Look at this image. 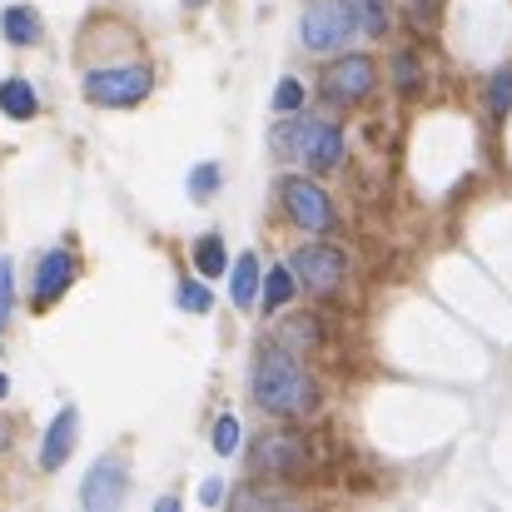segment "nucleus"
Masks as SVG:
<instances>
[{
    "label": "nucleus",
    "mask_w": 512,
    "mask_h": 512,
    "mask_svg": "<svg viewBox=\"0 0 512 512\" xmlns=\"http://www.w3.org/2000/svg\"><path fill=\"white\" fill-rule=\"evenodd\" d=\"M254 398L274 418H304V413H314L319 388H314V373L289 348H264L254 363Z\"/></svg>",
    "instance_id": "nucleus-1"
},
{
    "label": "nucleus",
    "mask_w": 512,
    "mask_h": 512,
    "mask_svg": "<svg viewBox=\"0 0 512 512\" xmlns=\"http://www.w3.org/2000/svg\"><path fill=\"white\" fill-rule=\"evenodd\" d=\"M150 90H155V75L145 65H100L85 75V100L100 110H130L150 100Z\"/></svg>",
    "instance_id": "nucleus-2"
},
{
    "label": "nucleus",
    "mask_w": 512,
    "mask_h": 512,
    "mask_svg": "<svg viewBox=\"0 0 512 512\" xmlns=\"http://www.w3.org/2000/svg\"><path fill=\"white\" fill-rule=\"evenodd\" d=\"M299 35H304V50L334 55V50H343V45L358 35V25H353V15H348L343 0H314V5H304Z\"/></svg>",
    "instance_id": "nucleus-3"
},
{
    "label": "nucleus",
    "mask_w": 512,
    "mask_h": 512,
    "mask_svg": "<svg viewBox=\"0 0 512 512\" xmlns=\"http://www.w3.org/2000/svg\"><path fill=\"white\" fill-rule=\"evenodd\" d=\"M279 204H284V214H289L304 234H329V229H334V204H329V194H324L314 179H304V174H284V179H279Z\"/></svg>",
    "instance_id": "nucleus-4"
},
{
    "label": "nucleus",
    "mask_w": 512,
    "mask_h": 512,
    "mask_svg": "<svg viewBox=\"0 0 512 512\" xmlns=\"http://www.w3.org/2000/svg\"><path fill=\"white\" fill-rule=\"evenodd\" d=\"M294 279L314 294V299H329V294H339L343 289V274H348V259H343L334 244H304L299 254H294Z\"/></svg>",
    "instance_id": "nucleus-5"
},
{
    "label": "nucleus",
    "mask_w": 512,
    "mask_h": 512,
    "mask_svg": "<svg viewBox=\"0 0 512 512\" xmlns=\"http://www.w3.org/2000/svg\"><path fill=\"white\" fill-rule=\"evenodd\" d=\"M373 85H378V65L368 55H339L324 70V80H319V90H324L329 105H358V100L373 95Z\"/></svg>",
    "instance_id": "nucleus-6"
},
{
    "label": "nucleus",
    "mask_w": 512,
    "mask_h": 512,
    "mask_svg": "<svg viewBox=\"0 0 512 512\" xmlns=\"http://www.w3.org/2000/svg\"><path fill=\"white\" fill-rule=\"evenodd\" d=\"M294 160H304L314 174H329L343 165V130L329 120H299L294 135Z\"/></svg>",
    "instance_id": "nucleus-7"
},
{
    "label": "nucleus",
    "mask_w": 512,
    "mask_h": 512,
    "mask_svg": "<svg viewBox=\"0 0 512 512\" xmlns=\"http://www.w3.org/2000/svg\"><path fill=\"white\" fill-rule=\"evenodd\" d=\"M249 468L259 478H299L304 473V443L294 433H264L249 453Z\"/></svg>",
    "instance_id": "nucleus-8"
},
{
    "label": "nucleus",
    "mask_w": 512,
    "mask_h": 512,
    "mask_svg": "<svg viewBox=\"0 0 512 512\" xmlns=\"http://www.w3.org/2000/svg\"><path fill=\"white\" fill-rule=\"evenodd\" d=\"M125 493H130V473H125L120 458H100L80 483V503L90 512H115L125 503Z\"/></svg>",
    "instance_id": "nucleus-9"
},
{
    "label": "nucleus",
    "mask_w": 512,
    "mask_h": 512,
    "mask_svg": "<svg viewBox=\"0 0 512 512\" xmlns=\"http://www.w3.org/2000/svg\"><path fill=\"white\" fill-rule=\"evenodd\" d=\"M70 284H75V254L70 249H45L40 264H35V279H30V299L35 304H55Z\"/></svg>",
    "instance_id": "nucleus-10"
},
{
    "label": "nucleus",
    "mask_w": 512,
    "mask_h": 512,
    "mask_svg": "<svg viewBox=\"0 0 512 512\" xmlns=\"http://www.w3.org/2000/svg\"><path fill=\"white\" fill-rule=\"evenodd\" d=\"M75 433H80V413H75V408H60L55 423L45 428V443H40V468H45V473H60V468H65V458H70V448H75Z\"/></svg>",
    "instance_id": "nucleus-11"
},
{
    "label": "nucleus",
    "mask_w": 512,
    "mask_h": 512,
    "mask_svg": "<svg viewBox=\"0 0 512 512\" xmlns=\"http://www.w3.org/2000/svg\"><path fill=\"white\" fill-rule=\"evenodd\" d=\"M0 110H5L10 120H35V115H40V95H35V85H30L25 75L0 80Z\"/></svg>",
    "instance_id": "nucleus-12"
},
{
    "label": "nucleus",
    "mask_w": 512,
    "mask_h": 512,
    "mask_svg": "<svg viewBox=\"0 0 512 512\" xmlns=\"http://www.w3.org/2000/svg\"><path fill=\"white\" fill-rule=\"evenodd\" d=\"M0 35H5L10 45H35V40H40V15H35V5H5V10H0Z\"/></svg>",
    "instance_id": "nucleus-13"
},
{
    "label": "nucleus",
    "mask_w": 512,
    "mask_h": 512,
    "mask_svg": "<svg viewBox=\"0 0 512 512\" xmlns=\"http://www.w3.org/2000/svg\"><path fill=\"white\" fill-rule=\"evenodd\" d=\"M229 294H234L239 309H254V299H259V259H254L249 249L234 259V284H229Z\"/></svg>",
    "instance_id": "nucleus-14"
},
{
    "label": "nucleus",
    "mask_w": 512,
    "mask_h": 512,
    "mask_svg": "<svg viewBox=\"0 0 512 512\" xmlns=\"http://www.w3.org/2000/svg\"><path fill=\"white\" fill-rule=\"evenodd\" d=\"M343 5H348V15H353V25L363 35H373V40L388 35V5L383 0H343Z\"/></svg>",
    "instance_id": "nucleus-15"
},
{
    "label": "nucleus",
    "mask_w": 512,
    "mask_h": 512,
    "mask_svg": "<svg viewBox=\"0 0 512 512\" xmlns=\"http://www.w3.org/2000/svg\"><path fill=\"white\" fill-rule=\"evenodd\" d=\"M264 279V309L274 314V309H284L289 299H294V269H284V264H274L269 274H259Z\"/></svg>",
    "instance_id": "nucleus-16"
},
{
    "label": "nucleus",
    "mask_w": 512,
    "mask_h": 512,
    "mask_svg": "<svg viewBox=\"0 0 512 512\" xmlns=\"http://www.w3.org/2000/svg\"><path fill=\"white\" fill-rule=\"evenodd\" d=\"M224 264H229L224 239H219V234H204V239H199V249H194V269H199L204 279H219V274H224Z\"/></svg>",
    "instance_id": "nucleus-17"
},
{
    "label": "nucleus",
    "mask_w": 512,
    "mask_h": 512,
    "mask_svg": "<svg viewBox=\"0 0 512 512\" xmlns=\"http://www.w3.org/2000/svg\"><path fill=\"white\" fill-rule=\"evenodd\" d=\"M488 110L503 120V115H512V70H498L493 75V85H488Z\"/></svg>",
    "instance_id": "nucleus-18"
},
{
    "label": "nucleus",
    "mask_w": 512,
    "mask_h": 512,
    "mask_svg": "<svg viewBox=\"0 0 512 512\" xmlns=\"http://www.w3.org/2000/svg\"><path fill=\"white\" fill-rule=\"evenodd\" d=\"M239 438H244L239 418H234V413H224V418L214 423V453H219V458H229V453L239 448Z\"/></svg>",
    "instance_id": "nucleus-19"
},
{
    "label": "nucleus",
    "mask_w": 512,
    "mask_h": 512,
    "mask_svg": "<svg viewBox=\"0 0 512 512\" xmlns=\"http://www.w3.org/2000/svg\"><path fill=\"white\" fill-rule=\"evenodd\" d=\"M219 184H224V170H219V165H199V170L189 174V194H194V199H214Z\"/></svg>",
    "instance_id": "nucleus-20"
},
{
    "label": "nucleus",
    "mask_w": 512,
    "mask_h": 512,
    "mask_svg": "<svg viewBox=\"0 0 512 512\" xmlns=\"http://www.w3.org/2000/svg\"><path fill=\"white\" fill-rule=\"evenodd\" d=\"M299 105H304V85H299V80H279V90H274V115H299Z\"/></svg>",
    "instance_id": "nucleus-21"
},
{
    "label": "nucleus",
    "mask_w": 512,
    "mask_h": 512,
    "mask_svg": "<svg viewBox=\"0 0 512 512\" xmlns=\"http://www.w3.org/2000/svg\"><path fill=\"white\" fill-rule=\"evenodd\" d=\"M209 304H214V299H209L204 284H194V279L179 284V309H184V314H209Z\"/></svg>",
    "instance_id": "nucleus-22"
},
{
    "label": "nucleus",
    "mask_w": 512,
    "mask_h": 512,
    "mask_svg": "<svg viewBox=\"0 0 512 512\" xmlns=\"http://www.w3.org/2000/svg\"><path fill=\"white\" fill-rule=\"evenodd\" d=\"M10 309H15V264L0 254V324L10 319Z\"/></svg>",
    "instance_id": "nucleus-23"
},
{
    "label": "nucleus",
    "mask_w": 512,
    "mask_h": 512,
    "mask_svg": "<svg viewBox=\"0 0 512 512\" xmlns=\"http://www.w3.org/2000/svg\"><path fill=\"white\" fill-rule=\"evenodd\" d=\"M393 75H398V90H403V95H413V90H418V60H413L408 50H403V55H393Z\"/></svg>",
    "instance_id": "nucleus-24"
},
{
    "label": "nucleus",
    "mask_w": 512,
    "mask_h": 512,
    "mask_svg": "<svg viewBox=\"0 0 512 512\" xmlns=\"http://www.w3.org/2000/svg\"><path fill=\"white\" fill-rule=\"evenodd\" d=\"M199 498H204V503H219V498H224V483H219V478H209V483L199 488Z\"/></svg>",
    "instance_id": "nucleus-25"
},
{
    "label": "nucleus",
    "mask_w": 512,
    "mask_h": 512,
    "mask_svg": "<svg viewBox=\"0 0 512 512\" xmlns=\"http://www.w3.org/2000/svg\"><path fill=\"white\" fill-rule=\"evenodd\" d=\"M5 393H10V378H5V373H0V398H5Z\"/></svg>",
    "instance_id": "nucleus-26"
},
{
    "label": "nucleus",
    "mask_w": 512,
    "mask_h": 512,
    "mask_svg": "<svg viewBox=\"0 0 512 512\" xmlns=\"http://www.w3.org/2000/svg\"><path fill=\"white\" fill-rule=\"evenodd\" d=\"M184 5H189V10H194V5H209V0H184Z\"/></svg>",
    "instance_id": "nucleus-27"
}]
</instances>
